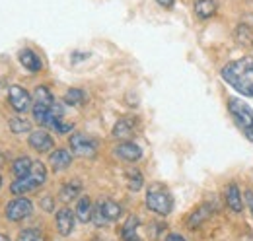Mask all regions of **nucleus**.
I'll return each instance as SVG.
<instances>
[{
    "instance_id": "f257e3e1",
    "label": "nucleus",
    "mask_w": 253,
    "mask_h": 241,
    "mask_svg": "<svg viewBox=\"0 0 253 241\" xmlns=\"http://www.w3.org/2000/svg\"><path fill=\"white\" fill-rule=\"evenodd\" d=\"M222 78L236 91L253 97V57H244L228 62L222 68Z\"/></svg>"
},
{
    "instance_id": "f03ea898",
    "label": "nucleus",
    "mask_w": 253,
    "mask_h": 241,
    "mask_svg": "<svg viewBox=\"0 0 253 241\" xmlns=\"http://www.w3.org/2000/svg\"><path fill=\"white\" fill-rule=\"evenodd\" d=\"M146 206L152 212L160 214V216H168L173 208V199H171L169 191L164 185L154 183L146 191Z\"/></svg>"
},
{
    "instance_id": "7ed1b4c3",
    "label": "nucleus",
    "mask_w": 253,
    "mask_h": 241,
    "mask_svg": "<svg viewBox=\"0 0 253 241\" xmlns=\"http://www.w3.org/2000/svg\"><path fill=\"white\" fill-rule=\"evenodd\" d=\"M228 111L236 124L244 130V134L253 142V111L248 103H244L240 97H230L228 99Z\"/></svg>"
},
{
    "instance_id": "20e7f679",
    "label": "nucleus",
    "mask_w": 253,
    "mask_h": 241,
    "mask_svg": "<svg viewBox=\"0 0 253 241\" xmlns=\"http://www.w3.org/2000/svg\"><path fill=\"white\" fill-rule=\"evenodd\" d=\"M45 179H47V169H45V165H43L41 161H33L32 171H30L26 177H18V179L14 181L12 187H10V191H12L14 195L22 197V195L30 193L33 189H37L39 185H43Z\"/></svg>"
},
{
    "instance_id": "39448f33",
    "label": "nucleus",
    "mask_w": 253,
    "mask_h": 241,
    "mask_svg": "<svg viewBox=\"0 0 253 241\" xmlns=\"http://www.w3.org/2000/svg\"><path fill=\"white\" fill-rule=\"evenodd\" d=\"M121 212H123V208L115 201H103L95 206L92 218H94L95 226H105L107 222H115L121 216Z\"/></svg>"
},
{
    "instance_id": "423d86ee",
    "label": "nucleus",
    "mask_w": 253,
    "mask_h": 241,
    "mask_svg": "<svg viewBox=\"0 0 253 241\" xmlns=\"http://www.w3.org/2000/svg\"><path fill=\"white\" fill-rule=\"evenodd\" d=\"M70 150L74 156H80V158H94L97 152V142L92 140L90 136L78 132L70 136Z\"/></svg>"
},
{
    "instance_id": "0eeeda50",
    "label": "nucleus",
    "mask_w": 253,
    "mask_h": 241,
    "mask_svg": "<svg viewBox=\"0 0 253 241\" xmlns=\"http://www.w3.org/2000/svg\"><path fill=\"white\" fill-rule=\"evenodd\" d=\"M32 212H33L32 201H28L26 197H20V199H14L6 206V218L10 222H20V220H26Z\"/></svg>"
},
{
    "instance_id": "6e6552de",
    "label": "nucleus",
    "mask_w": 253,
    "mask_h": 241,
    "mask_svg": "<svg viewBox=\"0 0 253 241\" xmlns=\"http://www.w3.org/2000/svg\"><path fill=\"white\" fill-rule=\"evenodd\" d=\"M8 101L18 113H26L32 109V95L24 90L22 86H12L8 90Z\"/></svg>"
},
{
    "instance_id": "1a4fd4ad",
    "label": "nucleus",
    "mask_w": 253,
    "mask_h": 241,
    "mask_svg": "<svg viewBox=\"0 0 253 241\" xmlns=\"http://www.w3.org/2000/svg\"><path fill=\"white\" fill-rule=\"evenodd\" d=\"M53 144H55V140L47 130H35V132L30 134V146L35 152H39V154L49 152L53 148Z\"/></svg>"
},
{
    "instance_id": "9d476101",
    "label": "nucleus",
    "mask_w": 253,
    "mask_h": 241,
    "mask_svg": "<svg viewBox=\"0 0 253 241\" xmlns=\"http://www.w3.org/2000/svg\"><path fill=\"white\" fill-rule=\"evenodd\" d=\"M136 130V119L134 117H121L113 126V136L119 140H126L134 134Z\"/></svg>"
},
{
    "instance_id": "9b49d317",
    "label": "nucleus",
    "mask_w": 253,
    "mask_h": 241,
    "mask_svg": "<svg viewBox=\"0 0 253 241\" xmlns=\"http://www.w3.org/2000/svg\"><path fill=\"white\" fill-rule=\"evenodd\" d=\"M115 154H117V158H121L125 161H138L142 158V150L134 142H123V144H119L115 148Z\"/></svg>"
},
{
    "instance_id": "f8f14e48",
    "label": "nucleus",
    "mask_w": 253,
    "mask_h": 241,
    "mask_svg": "<svg viewBox=\"0 0 253 241\" xmlns=\"http://www.w3.org/2000/svg\"><path fill=\"white\" fill-rule=\"evenodd\" d=\"M57 230L61 236H68L74 230V214L70 208H61L57 212Z\"/></svg>"
},
{
    "instance_id": "ddd939ff",
    "label": "nucleus",
    "mask_w": 253,
    "mask_h": 241,
    "mask_svg": "<svg viewBox=\"0 0 253 241\" xmlns=\"http://www.w3.org/2000/svg\"><path fill=\"white\" fill-rule=\"evenodd\" d=\"M49 161H51V167L55 169V171H64V169H68L70 167V163H72V154L68 150H55L51 156H49Z\"/></svg>"
},
{
    "instance_id": "4468645a",
    "label": "nucleus",
    "mask_w": 253,
    "mask_h": 241,
    "mask_svg": "<svg viewBox=\"0 0 253 241\" xmlns=\"http://www.w3.org/2000/svg\"><path fill=\"white\" fill-rule=\"evenodd\" d=\"M55 105V97L49 91L47 86H37L35 88V103L33 107H43V109H51Z\"/></svg>"
},
{
    "instance_id": "2eb2a0df",
    "label": "nucleus",
    "mask_w": 253,
    "mask_h": 241,
    "mask_svg": "<svg viewBox=\"0 0 253 241\" xmlns=\"http://www.w3.org/2000/svg\"><path fill=\"white\" fill-rule=\"evenodd\" d=\"M226 202L228 206L234 212H242L244 204H242V195H240V189L236 183H230L228 189H226Z\"/></svg>"
},
{
    "instance_id": "dca6fc26",
    "label": "nucleus",
    "mask_w": 253,
    "mask_h": 241,
    "mask_svg": "<svg viewBox=\"0 0 253 241\" xmlns=\"http://www.w3.org/2000/svg\"><path fill=\"white\" fill-rule=\"evenodd\" d=\"M195 14L201 20L212 18L216 14V0H195Z\"/></svg>"
},
{
    "instance_id": "f3484780",
    "label": "nucleus",
    "mask_w": 253,
    "mask_h": 241,
    "mask_svg": "<svg viewBox=\"0 0 253 241\" xmlns=\"http://www.w3.org/2000/svg\"><path fill=\"white\" fill-rule=\"evenodd\" d=\"M92 216H94V206H92V201L88 199V197H82L80 201H78V204H76V218L80 220V222H90L92 220Z\"/></svg>"
},
{
    "instance_id": "a211bd4d",
    "label": "nucleus",
    "mask_w": 253,
    "mask_h": 241,
    "mask_svg": "<svg viewBox=\"0 0 253 241\" xmlns=\"http://www.w3.org/2000/svg\"><path fill=\"white\" fill-rule=\"evenodd\" d=\"M236 41L244 47H253V26L250 24H240L236 28Z\"/></svg>"
},
{
    "instance_id": "6ab92c4d",
    "label": "nucleus",
    "mask_w": 253,
    "mask_h": 241,
    "mask_svg": "<svg viewBox=\"0 0 253 241\" xmlns=\"http://www.w3.org/2000/svg\"><path fill=\"white\" fill-rule=\"evenodd\" d=\"M211 214H212V208H211L209 204H203V206H199V208H197V210H195L189 216V222H187V226H189V228H193V230H195V228H199V226H201V224H203L207 218H211Z\"/></svg>"
},
{
    "instance_id": "aec40b11",
    "label": "nucleus",
    "mask_w": 253,
    "mask_h": 241,
    "mask_svg": "<svg viewBox=\"0 0 253 241\" xmlns=\"http://www.w3.org/2000/svg\"><path fill=\"white\" fill-rule=\"evenodd\" d=\"M20 62H22L30 72H39V70H41V60H39V57H37L33 51H30V49H26V51L20 53Z\"/></svg>"
},
{
    "instance_id": "412c9836",
    "label": "nucleus",
    "mask_w": 253,
    "mask_h": 241,
    "mask_svg": "<svg viewBox=\"0 0 253 241\" xmlns=\"http://www.w3.org/2000/svg\"><path fill=\"white\" fill-rule=\"evenodd\" d=\"M136 228H138V218H136V216H128V220H126L125 226H123V230H121V238H123V241H138Z\"/></svg>"
},
{
    "instance_id": "4be33fe9",
    "label": "nucleus",
    "mask_w": 253,
    "mask_h": 241,
    "mask_svg": "<svg viewBox=\"0 0 253 241\" xmlns=\"http://www.w3.org/2000/svg\"><path fill=\"white\" fill-rule=\"evenodd\" d=\"M32 165H33V161L30 160V158H26V156L14 160V163H12V171H14L16 179H18V177H26V175L32 171Z\"/></svg>"
},
{
    "instance_id": "5701e85b",
    "label": "nucleus",
    "mask_w": 253,
    "mask_h": 241,
    "mask_svg": "<svg viewBox=\"0 0 253 241\" xmlns=\"http://www.w3.org/2000/svg\"><path fill=\"white\" fill-rule=\"evenodd\" d=\"M80 195V185L78 183H66L61 189V201L63 202H70Z\"/></svg>"
},
{
    "instance_id": "b1692460",
    "label": "nucleus",
    "mask_w": 253,
    "mask_h": 241,
    "mask_svg": "<svg viewBox=\"0 0 253 241\" xmlns=\"http://www.w3.org/2000/svg\"><path fill=\"white\" fill-rule=\"evenodd\" d=\"M142 173L138 171V169H130V171H126V187L130 189V191H140V187H142Z\"/></svg>"
},
{
    "instance_id": "393cba45",
    "label": "nucleus",
    "mask_w": 253,
    "mask_h": 241,
    "mask_svg": "<svg viewBox=\"0 0 253 241\" xmlns=\"http://www.w3.org/2000/svg\"><path fill=\"white\" fill-rule=\"evenodd\" d=\"M64 101H66L68 105H82V103L86 101V93L82 90H78V88H72V90L66 91Z\"/></svg>"
},
{
    "instance_id": "a878e982",
    "label": "nucleus",
    "mask_w": 253,
    "mask_h": 241,
    "mask_svg": "<svg viewBox=\"0 0 253 241\" xmlns=\"http://www.w3.org/2000/svg\"><path fill=\"white\" fill-rule=\"evenodd\" d=\"M32 128V124L26 119H20V117H14L10 119V130L16 132V134H22V132H28Z\"/></svg>"
},
{
    "instance_id": "bb28decb",
    "label": "nucleus",
    "mask_w": 253,
    "mask_h": 241,
    "mask_svg": "<svg viewBox=\"0 0 253 241\" xmlns=\"http://www.w3.org/2000/svg\"><path fill=\"white\" fill-rule=\"evenodd\" d=\"M18 241H45V238H43V234H41L39 230L30 228V230H24V232L20 234Z\"/></svg>"
},
{
    "instance_id": "cd10ccee",
    "label": "nucleus",
    "mask_w": 253,
    "mask_h": 241,
    "mask_svg": "<svg viewBox=\"0 0 253 241\" xmlns=\"http://www.w3.org/2000/svg\"><path fill=\"white\" fill-rule=\"evenodd\" d=\"M55 130H57V132H68V130H72V124H70V122H63V120H61V122L57 124V128H55Z\"/></svg>"
},
{
    "instance_id": "c85d7f7f",
    "label": "nucleus",
    "mask_w": 253,
    "mask_h": 241,
    "mask_svg": "<svg viewBox=\"0 0 253 241\" xmlns=\"http://www.w3.org/2000/svg\"><path fill=\"white\" fill-rule=\"evenodd\" d=\"M246 201H248V206H250V210L253 214V191H248L246 193Z\"/></svg>"
},
{
    "instance_id": "c756f323",
    "label": "nucleus",
    "mask_w": 253,
    "mask_h": 241,
    "mask_svg": "<svg viewBox=\"0 0 253 241\" xmlns=\"http://www.w3.org/2000/svg\"><path fill=\"white\" fill-rule=\"evenodd\" d=\"M51 202H53V201H51L49 197H45V199H43V208H45V210H53V204H51Z\"/></svg>"
},
{
    "instance_id": "7c9ffc66",
    "label": "nucleus",
    "mask_w": 253,
    "mask_h": 241,
    "mask_svg": "<svg viewBox=\"0 0 253 241\" xmlns=\"http://www.w3.org/2000/svg\"><path fill=\"white\" fill-rule=\"evenodd\" d=\"M166 241H185L179 234H169L168 238H166Z\"/></svg>"
},
{
    "instance_id": "2f4dec72",
    "label": "nucleus",
    "mask_w": 253,
    "mask_h": 241,
    "mask_svg": "<svg viewBox=\"0 0 253 241\" xmlns=\"http://www.w3.org/2000/svg\"><path fill=\"white\" fill-rule=\"evenodd\" d=\"M156 2H158L160 6H164V8H171L175 0H156Z\"/></svg>"
},
{
    "instance_id": "473e14b6",
    "label": "nucleus",
    "mask_w": 253,
    "mask_h": 241,
    "mask_svg": "<svg viewBox=\"0 0 253 241\" xmlns=\"http://www.w3.org/2000/svg\"><path fill=\"white\" fill-rule=\"evenodd\" d=\"M0 241H10V240H8V236H4V234H0Z\"/></svg>"
},
{
    "instance_id": "72a5a7b5",
    "label": "nucleus",
    "mask_w": 253,
    "mask_h": 241,
    "mask_svg": "<svg viewBox=\"0 0 253 241\" xmlns=\"http://www.w3.org/2000/svg\"><path fill=\"white\" fill-rule=\"evenodd\" d=\"M0 187H2V177H0Z\"/></svg>"
}]
</instances>
